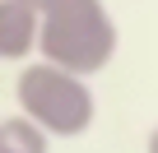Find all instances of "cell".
Here are the masks:
<instances>
[{
	"mask_svg": "<svg viewBox=\"0 0 158 153\" xmlns=\"http://www.w3.org/2000/svg\"><path fill=\"white\" fill-rule=\"evenodd\" d=\"M19 111L47 135V139H79L98 121V98L84 74H70L47 60H28L14 79Z\"/></svg>",
	"mask_w": 158,
	"mask_h": 153,
	"instance_id": "cell-2",
	"label": "cell"
},
{
	"mask_svg": "<svg viewBox=\"0 0 158 153\" xmlns=\"http://www.w3.org/2000/svg\"><path fill=\"white\" fill-rule=\"evenodd\" d=\"M116 42L121 37L107 0H51L37 23V56L84 79L112 65Z\"/></svg>",
	"mask_w": 158,
	"mask_h": 153,
	"instance_id": "cell-1",
	"label": "cell"
},
{
	"mask_svg": "<svg viewBox=\"0 0 158 153\" xmlns=\"http://www.w3.org/2000/svg\"><path fill=\"white\" fill-rule=\"evenodd\" d=\"M47 148H51V139H47L23 111L0 116V153H47Z\"/></svg>",
	"mask_w": 158,
	"mask_h": 153,
	"instance_id": "cell-4",
	"label": "cell"
},
{
	"mask_svg": "<svg viewBox=\"0 0 158 153\" xmlns=\"http://www.w3.org/2000/svg\"><path fill=\"white\" fill-rule=\"evenodd\" d=\"M42 14L23 0H0V60H28L37 51Z\"/></svg>",
	"mask_w": 158,
	"mask_h": 153,
	"instance_id": "cell-3",
	"label": "cell"
},
{
	"mask_svg": "<svg viewBox=\"0 0 158 153\" xmlns=\"http://www.w3.org/2000/svg\"><path fill=\"white\" fill-rule=\"evenodd\" d=\"M23 5H33V10H37V14H42V10H47V5H51V0H23Z\"/></svg>",
	"mask_w": 158,
	"mask_h": 153,
	"instance_id": "cell-6",
	"label": "cell"
},
{
	"mask_svg": "<svg viewBox=\"0 0 158 153\" xmlns=\"http://www.w3.org/2000/svg\"><path fill=\"white\" fill-rule=\"evenodd\" d=\"M144 153H158V125L149 130V139H144Z\"/></svg>",
	"mask_w": 158,
	"mask_h": 153,
	"instance_id": "cell-5",
	"label": "cell"
}]
</instances>
